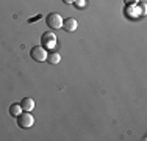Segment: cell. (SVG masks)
Wrapping results in <instances>:
<instances>
[{
    "mask_svg": "<svg viewBox=\"0 0 147 141\" xmlns=\"http://www.w3.org/2000/svg\"><path fill=\"white\" fill-rule=\"evenodd\" d=\"M33 124H34V118L30 111H22L17 116V125L20 129H30Z\"/></svg>",
    "mask_w": 147,
    "mask_h": 141,
    "instance_id": "obj_1",
    "label": "cell"
},
{
    "mask_svg": "<svg viewBox=\"0 0 147 141\" xmlns=\"http://www.w3.org/2000/svg\"><path fill=\"white\" fill-rule=\"evenodd\" d=\"M47 49H44L42 45H34L33 49L30 50V56L31 60H34V61L38 63H42V61H47Z\"/></svg>",
    "mask_w": 147,
    "mask_h": 141,
    "instance_id": "obj_2",
    "label": "cell"
},
{
    "mask_svg": "<svg viewBox=\"0 0 147 141\" xmlns=\"http://www.w3.org/2000/svg\"><path fill=\"white\" fill-rule=\"evenodd\" d=\"M41 42H42L44 49L52 50V49H55V45H57V36H55V33H52V31H45L42 36H41Z\"/></svg>",
    "mask_w": 147,
    "mask_h": 141,
    "instance_id": "obj_3",
    "label": "cell"
},
{
    "mask_svg": "<svg viewBox=\"0 0 147 141\" xmlns=\"http://www.w3.org/2000/svg\"><path fill=\"white\" fill-rule=\"evenodd\" d=\"M45 22L50 28L57 30V28H63V17L59 16L58 13H50L47 17H45Z\"/></svg>",
    "mask_w": 147,
    "mask_h": 141,
    "instance_id": "obj_4",
    "label": "cell"
},
{
    "mask_svg": "<svg viewBox=\"0 0 147 141\" xmlns=\"http://www.w3.org/2000/svg\"><path fill=\"white\" fill-rule=\"evenodd\" d=\"M63 28L66 31H75L78 28V22H77L75 17H67V19L63 20Z\"/></svg>",
    "mask_w": 147,
    "mask_h": 141,
    "instance_id": "obj_5",
    "label": "cell"
},
{
    "mask_svg": "<svg viewBox=\"0 0 147 141\" xmlns=\"http://www.w3.org/2000/svg\"><path fill=\"white\" fill-rule=\"evenodd\" d=\"M20 107H22L24 111H31L34 108V100L31 97H24L22 102H20Z\"/></svg>",
    "mask_w": 147,
    "mask_h": 141,
    "instance_id": "obj_6",
    "label": "cell"
},
{
    "mask_svg": "<svg viewBox=\"0 0 147 141\" xmlns=\"http://www.w3.org/2000/svg\"><path fill=\"white\" fill-rule=\"evenodd\" d=\"M47 61L50 63V64H58V63L61 61V55H59L58 52H50V54L47 55Z\"/></svg>",
    "mask_w": 147,
    "mask_h": 141,
    "instance_id": "obj_7",
    "label": "cell"
},
{
    "mask_svg": "<svg viewBox=\"0 0 147 141\" xmlns=\"http://www.w3.org/2000/svg\"><path fill=\"white\" fill-rule=\"evenodd\" d=\"M22 111L24 110H22V107H20V104H13L11 107H9V115H11L13 118H17Z\"/></svg>",
    "mask_w": 147,
    "mask_h": 141,
    "instance_id": "obj_8",
    "label": "cell"
},
{
    "mask_svg": "<svg viewBox=\"0 0 147 141\" xmlns=\"http://www.w3.org/2000/svg\"><path fill=\"white\" fill-rule=\"evenodd\" d=\"M75 5L78 6V8H83V6L86 5V0H75Z\"/></svg>",
    "mask_w": 147,
    "mask_h": 141,
    "instance_id": "obj_9",
    "label": "cell"
},
{
    "mask_svg": "<svg viewBox=\"0 0 147 141\" xmlns=\"http://www.w3.org/2000/svg\"><path fill=\"white\" fill-rule=\"evenodd\" d=\"M125 3H127V5H135V3H138L139 0H124Z\"/></svg>",
    "mask_w": 147,
    "mask_h": 141,
    "instance_id": "obj_10",
    "label": "cell"
},
{
    "mask_svg": "<svg viewBox=\"0 0 147 141\" xmlns=\"http://www.w3.org/2000/svg\"><path fill=\"white\" fill-rule=\"evenodd\" d=\"M64 3H67V5H72V3H75V0H63Z\"/></svg>",
    "mask_w": 147,
    "mask_h": 141,
    "instance_id": "obj_11",
    "label": "cell"
}]
</instances>
